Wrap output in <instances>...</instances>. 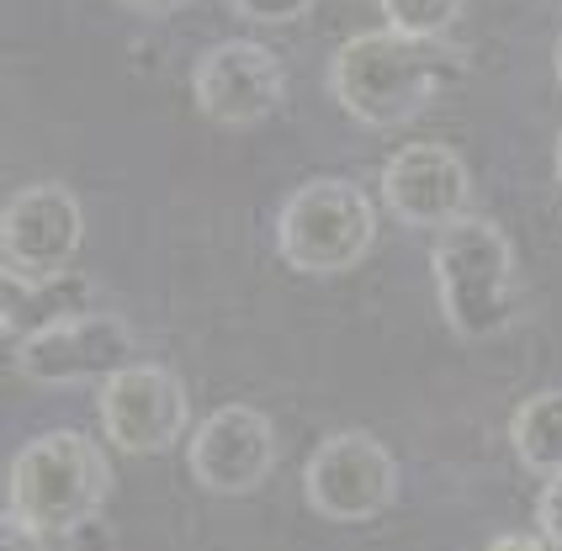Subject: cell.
Here are the masks:
<instances>
[{
  "mask_svg": "<svg viewBox=\"0 0 562 551\" xmlns=\"http://www.w3.org/2000/svg\"><path fill=\"white\" fill-rule=\"evenodd\" d=\"M187 461L196 488L223 493V498L266 488L277 472V425L250 403H228L196 425Z\"/></svg>",
  "mask_w": 562,
  "mask_h": 551,
  "instance_id": "obj_10",
  "label": "cell"
},
{
  "mask_svg": "<svg viewBox=\"0 0 562 551\" xmlns=\"http://www.w3.org/2000/svg\"><path fill=\"white\" fill-rule=\"evenodd\" d=\"M558 181H562V133H558Z\"/></svg>",
  "mask_w": 562,
  "mask_h": 551,
  "instance_id": "obj_20",
  "label": "cell"
},
{
  "mask_svg": "<svg viewBox=\"0 0 562 551\" xmlns=\"http://www.w3.org/2000/svg\"><path fill=\"white\" fill-rule=\"evenodd\" d=\"M138 361V335L117 313H64L16 345V371L43 387L106 382Z\"/></svg>",
  "mask_w": 562,
  "mask_h": 551,
  "instance_id": "obj_6",
  "label": "cell"
},
{
  "mask_svg": "<svg viewBox=\"0 0 562 551\" xmlns=\"http://www.w3.org/2000/svg\"><path fill=\"white\" fill-rule=\"evenodd\" d=\"M376 245V213L367 191L340 176L297 185L277 217V249L303 276H345L356 271Z\"/></svg>",
  "mask_w": 562,
  "mask_h": 551,
  "instance_id": "obj_4",
  "label": "cell"
},
{
  "mask_svg": "<svg viewBox=\"0 0 562 551\" xmlns=\"http://www.w3.org/2000/svg\"><path fill=\"white\" fill-rule=\"evenodd\" d=\"M112 493V461L80 429H48L27 440L5 472V509L48 536H69L101 515Z\"/></svg>",
  "mask_w": 562,
  "mask_h": 551,
  "instance_id": "obj_3",
  "label": "cell"
},
{
  "mask_svg": "<svg viewBox=\"0 0 562 551\" xmlns=\"http://www.w3.org/2000/svg\"><path fill=\"white\" fill-rule=\"evenodd\" d=\"M398 488H404L398 457L367 429H335L329 440L313 446L308 466H303L308 509L335 525H361L387 515L398 504Z\"/></svg>",
  "mask_w": 562,
  "mask_h": 551,
  "instance_id": "obj_5",
  "label": "cell"
},
{
  "mask_svg": "<svg viewBox=\"0 0 562 551\" xmlns=\"http://www.w3.org/2000/svg\"><path fill=\"white\" fill-rule=\"evenodd\" d=\"M43 541H48V530H37L32 520H22L16 509L0 515V551H43Z\"/></svg>",
  "mask_w": 562,
  "mask_h": 551,
  "instance_id": "obj_16",
  "label": "cell"
},
{
  "mask_svg": "<svg viewBox=\"0 0 562 551\" xmlns=\"http://www.w3.org/2000/svg\"><path fill=\"white\" fill-rule=\"evenodd\" d=\"M509 446L515 457L526 461L541 477H558L562 472V387H547L515 408L509 419Z\"/></svg>",
  "mask_w": 562,
  "mask_h": 551,
  "instance_id": "obj_12",
  "label": "cell"
},
{
  "mask_svg": "<svg viewBox=\"0 0 562 551\" xmlns=\"http://www.w3.org/2000/svg\"><path fill=\"white\" fill-rule=\"evenodd\" d=\"M468 0H382V16L387 27L414 32V37H446L451 22L462 16Z\"/></svg>",
  "mask_w": 562,
  "mask_h": 551,
  "instance_id": "obj_13",
  "label": "cell"
},
{
  "mask_svg": "<svg viewBox=\"0 0 562 551\" xmlns=\"http://www.w3.org/2000/svg\"><path fill=\"white\" fill-rule=\"evenodd\" d=\"M430 271H436L440 313L462 339H494L515 324L520 276H515V249L499 223L457 217L451 228H440Z\"/></svg>",
  "mask_w": 562,
  "mask_h": 551,
  "instance_id": "obj_2",
  "label": "cell"
},
{
  "mask_svg": "<svg viewBox=\"0 0 562 551\" xmlns=\"http://www.w3.org/2000/svg\"><path fill=\"white\" fill-rule=\"evenodd\" d=\"M552 64H558V80H562V37H558V48H552Z\"/></svg>",
  "mask_w": 562,
  "mask_h": 551,
  "instance_id": "obj_19",
  "label": "cell"
},
{
  "mask_svg": "<svg viewBox=\"0 0 562 551\" xmlns=\"http://www.w3.org/2000/svg\"><path fill=\"white\" fill-rule=\"evenodd\" d=\"M101 435L127 457H159L181 446L191 425V393L170 367L133 361L117 376L101 382Z\"/></svg>",
  "mask_w": 562,
  "mask_h": 551,
  "instance_id": "obj_8",
  "label": "cell"
},
{
  "mask_svg": "<svg viewBox=\"0 0 562 551\" xmlns=\"http://www.w3.org/2000/svg\"><path fill=\"white\" fill-rule=\"evenodd\" d=\"M536 525H541V536L562 551V472L558 477H547V488L536 498Z\"/></svg>",
  "mask_w": 562,
  "mask_h": 551,
  "instance_id": "obj_15",
  "label": "cell"
},
{
  "mask_svg": "<svg viewBox=\"0 0 562 551\" xmlns=\"http://www.w3.org/2000/svg\"><path fill=\"white\" fill-rule=\"evenodd\" d=\"M382 202L408 228H451L468 217L472 176L462 154L446 144H408L382 165Z\"/></svg>",
  "mask_w": 562,
  "mask_h": 551,
  "instance_id": "obj_11",
  "label": "cell"
},
{
  "mask_svg": "<svg viewBox=\"0 0 562 551\" xmlns=\"http://www.w3.org/2000/svg\"><path fill=\"white\" fill-rule=\"evenodd\" d=\"M483 551H547V547H541V536H520V530H509V536H494Z\"/></svg>",
  "mask_w": 562,
  "mask_h": 551,
  "instance_id": "obj_18",
  "label": "cell"
},
{
  "mask_svg": "<svg viewBox=\"0 0 562 551\" xmlns=\"http://www.w3.org/2000/svg\"><path fill=\"white\" fill-rule=\"evenodd\" d=\"M457 69L462 54L440 37H414L398 27L356 32L329 64V91L361 127H404Z\"/></svg>",
  "mask_w": 562,
  "mask_h": 551,
  "instance_id": "obj_1",
  "label": "cell"
},
{
  "mask_svg": "<svg viewBox=\"0 0 562 551\" xmlns=\"http://www.w3.org/2000/svg\"><path fill=\"white\" fill-rule=\"evenodd\" d=\"M234 16L260 22V27H286V22H303L313 11V0H223Z\"/></svg>",
  "mask_w": 562,
  "mask_h": 551,
  "instance_id": "obj_14",
  "label": "cell"
},
{
  "mask_svg": "<svg viewBox=\"0 0 562 551\" xmlns=\"http://www.w3.org/2000/svg\"><path fill=\"white\" fill-rule=\"evenodd\" d=\"M123 11H133V16H170V11H181L187 0H117Z\"/></svg>",
  "mask_w": 562,
  "mask_h": 551,
  "instance_id": "obj_17",
  "label": "cell"
},
{
  "mask_svg": "<svg viewBox=\"0 0 562 551\" xmlns=\"http://www.w3.org/2000/svg\"><path fill=\"white\" fill-rule=\"evenodd\" d=\"M191 95L202 106V117L218 127H255L266 123L286 95L281 80V59L255 43V37H228L213 43L196 69H191Z\"/></svg>",
  "mask_w": 562,
  "mask_h": 551,
  "instance_id": "obj_9",
  "label": "cell"
},
{
  "mask_svg": "<svg viewBox=\"0 0 562 551\" xmlns=\"http://www.w3.org/2000/svg\"><path fill=\"white\" fill-rule=\"evenodd\" d=\"M86 217L69 185H27L0 213V266L22 286H54L80 255Z\"/></svg>",
  "mask_w": 562,
  "mask_h": 551,
  "instance_id": "obj_7",
  "label": "cell"
}]
</instances>
